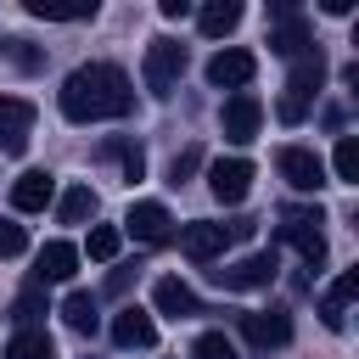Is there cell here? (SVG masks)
<instances>
[{
  "instance_id": "obj_1",
  "label": "cell",
  "mask_w": 359,
  "mask_h": 359,
  "mask_svg": "<svg viewBox=\"0 0 359 359\" xmlns=\"http://www.w3.org/2000/svg\"><path fill=\"white\" fill-rule=\"evenodd\" d=\"M62 101V118L67 123H101V118H123L135 107V84L123 67L112 62H90V67H73L56 90Z\"/></svg>"
},
{
  "instance_id": "obj_2",
  "label": "cell",
  "mask_w": 359,
  "mask_h": 359,
  "mask_svg": "<svg viewBox=\"0 0 359 359\" xmlns=\"http://www.w3.org/2000/svg\"><path fill=\"white\" fill-rule=\"evenodd\" d=\"M325 84V56H320V45L309 50V56H297L292 62V73H286V95H280V123H303V112H309V101H314V90Z\"/></svg>"
},
{
  "instance_id": "obj_3",
  "label": "cell",
  "mask_w": 359,
  "mask_h": 359,
  "mask_svg": "<svg viewBox=\"0 0 359 359\" xmlns=\"http://www.w3.org/2000/svg\"><path fill=\"white\" fill-rule=\"evenodd\" d=\"M320 224H325V219H320V208H286L275 236H280L286 247H297V258L314 269V264H325V236H320Z\"/></svg>"
},
{
  "instance_id": "obj_4",
  "label": "cell",
  "mask_w": 359,
  "mask_h": 359,
  "mask_svg": "<svg viewBox=\"0 0 359 359\" xmlns=\"http://www.w3.org/2000/svg\"><path fill=\"white\" fill-rule=\"evenodd\" d=\"M185 73V45L180 39H151L146 45V90L151 95H168Z\"/></svg>"
},
{
  "instance_id": "obj_5",
  "label": "cell",
  "mask_w": 359,
  "mask_h": 359,
  "mask_svg": "<svg viewBox=\"0 0 359 359\" xmlns=\"http://www.w3.org/2000/svg\"><path fill=\"white\" fill-rule=\"evenodd\" d=\"M269 17H275V28H269V50H280L286 62H297V56L314 50V34H309V22H303L297 6H275Z\"/></svg>"
},
{
  "instance_id": "obj_6",
  "label": "cell",
  "mask_w": 359,
  "mask_h": 359,
  "mask_svg": "<svg viewBox=\"0 0 359 359\" xmlns=\"http://www.w3.org/2000/svg\"><path fill=\"white\" fill-rule=\"evenodd\" d=\"M241 337H247L258 353L286 348V342H292V314H286V309H247V314H241Z\"/></svg>"
},
{
  "instance_id": "obj_7",
  "label": "cell",
  "mask_w": 359,
  "mask_h": 359,
  "mask_svg": "<svg viewBox=\"0 0 359 359\" xmlns=\"http://www.w3.org/2000/svg\"><path fill=\"white\" fill-rule=\"evenodd\" d=\"M275 168H280V180H286L292 191H320V185H325V163H320V151H309V146H280V151H275Z\"/></svg>"
},
{
  "instance_id": "obj_8",
  "label": "cell",
  "mask_w": 359,
  "mask_h": 359,
  "mask_svg": "<svg viewBox=\"0 0 359 359\" xmlns=\"http://www.w3.org/2000/svg\"><path fill=\"white\" fill-rule=\"evenodd\" d=\"M258 123H264V107H258V95H247V90H236V95L224 101V112H219V129H224V140H236V146L258 140Z\"/></svg>"
},
{
  "instance_id": "obj_9",
  "label": "cell",
  "mask_w": 359,
  "mask_h": 359,
  "mask_svg": "<svg viewBox=\"0 0 359 359\" xmlns=\"http://www.w3.org/2000/svg\"><path fill=\"white\" fill-rule=\"evenodd\" d=\"M208 191L236 208V202L252 191V163H247V157H213V163H208Z\"/></svg>"
},
{
  "instance_id": "obj_10",
  "label": "cell",
  "mask_w": 359,
  "mask_h": 359,
  "mask_svg": "<svg viewBox=\"0 0 359 359\" xmlns=\"http://www.w3.org/2000/svg\"><path fill=\"white\" fill-rule=\"evenodd\" d=\"M275 252H247V258H236V264H224V269H213V280L219 286H230V292H252V286H269L275 280Z\"/></svg>"
},
{
  "instance_id": "obj_11",
  "label": "cell",
  "mask_w": 359,
  "mask_h": 359,
  "mask_svg": "<svg viewBox=\"0 0 359 359\" xmlns=\"http://www.w3.org/2000/svg\"><path fill=\"white\" fill-rule=\"evenodd\" d=\"M28 135H34V101H22V95H0V151L17 157V151L28 146Z\"/></svg>"
},
{
  "instance_id": "obj_12",
  "label": "cell",
  "mask_w": 359,
  "mask_h": 359,
  "mask_svg": "<svg viewBox=\"0 0 359 359\" xmlns=\"http://www.w3.org/2000/svg\"><path fill=\"white\" fill-rule=\"evenodd\" d=\"M123 224H129V236H135V241H146V247H163V241L174 236V219H168V208H163V202H135Z\"/></svg>"
},
{
  "instance_id": "obj_13",
  "label": "cell",
  "mask_w": 359,
  "mask_h": 359,
  "mask_svg": "<svg viewBox=\"0 0 359 359\" xmlns=\"http://www.w3.org/2000/svg\"><path fill=\"white\" fill-rule=\"evenodd\" d=\"M73 275H79V247H73V241H45L39 258H34V286L73 280Z\"/></svg>"
},
{
  "instance_id": "obj_14",
  "label": "cell",
  "mask_w": 359,
  "mask_h": 359,
  "mask_svg": "<svg viewBox=\"0 0 359 359\" xmlns=\"http://www.w3.org/2000/svg\"><path fill=\"white\" fill-rule=\"evenodd\" d=\"M112 342H118V348H151V342H157V320H151L140 303H123V309L112 314Z\"/></svg>"
},
{
  "instance_id": "obj_15",
  "label": "cell",
  "mask_w": 359,
  "mask_h": 359,
  "mask_svg": "<svg viewBox=\"0 0 359 359\" xmlns=\"http://www.w3.org/2000/svg\"><path fill=\"white\" fill-rule=\"evenodd\" d=\"M252 73H258L252 50H219L208 62V84H219V90H241V84H252Z\"/></svg>"
},
{
  "instance_id": "obj_16",
  "label": "cell",
  "mask_w": 359,
  "mask_h": 359,
  "mask_svg": "<svg viewBox=\"0 0 359 359\" xmlns=\"http://www.w3.org/2000/svg\"><path fill=\"white\" fill-rule=\"evenodd\" d=\"M224 224H208V219H196V224H180V247H185V258H196V264H213L219 252H224Z\"/></svg>"
},
{
  "instance_id": "obj_17",
  "label": "cell",
  "mask_w": 359,
  "mask_h": 359,
  "mask_svg": "<svg viewBox=\"0 0 359 359\" xmlns=\"http://www.w3.org/2000/svg\"><path fill=\"white\" fill-rule=\"evenodd\" d=\"M151 303H157V314H168V320H191V314H202L196 292H191L180 275H163V280L151 286Z\"/></svg>"
},
{
  "instance_id": "obj_18",
  "label": "cell",
  "mask_w": 359,
  "mask_h": 359,
  "mask_svg": "<svg viewBox=\"0 0 359 359\" xmlns=\"http://www.w3.org/2000/svg\"><path fill=\"white\" fill-rule=\"evenodd\" d=\"M50 196H56V180H50L45 168H28V174H17V185H11V208H17V213H39Z\"/></svg>"
},
{
  "instance_id": "obj_19",
  "label": "cell",
  "mask_w": 359,
  "mask_h": 359,
  "mask_svg": "<svg viewBox=\"0 0 359 359\" xmlns=\"http://www.w3.org/2000/svg\"><path fill=\"white\" fill-rule=\"evenodd\" d=\"M196 22H202L208 39H224V34L241 22V0H208V6L196 11Z\"/></svg>"
},
{
  "instance_id": "obj_20",
  "label": "cell",
  "mask_w": 359,
  "mask_h": 359,
  "mask_svg": "<svg viewBox=\"0 0 359 359\" xmlns=\"http://www.w3.org/2000/svg\"><path fill=\"white\" fill-rule=\"evenodd\" d=\"M62 320H67L79 337H95V325H101V314H95V297H90V292H67V303H62Z\"/></svg>"
},
{
  "instance_id": "obj_21",
  "label": "cell",
  "mask_w": 359,
  "mask_h": 359,
  "mask_svg": "<svg viewBox=\"0 0 359 359\" xmlns=\"http://www.w3.org/2000/svg\"><path fill=\"white\" fill-rule=\"evenodd\" d=\"M90 213H95V191H90V185H67L62 202H56V219H62V224H84Z\"/></svg>"
},
{
  "instance_id": "obj_22",
  "label": "cell",
  "mask_w": 359,
  "mask_h": 359,
  "mask_svg": "<svg viewBox=\"0 0 359 359\" xmlns=\"http://www.w3.org/2000/svg\"><path fill=\"white\" fill-rule=\"evenodd\" d=\"M6 359H56V342H50V331H17L6 342Z\"/></svg>"
},
{
  "instance_id": "obj_23",
  "label": "cell",
  "mask_w": 359,
  "mask_h": 359,
  "mask_svg": "<svg viewBox=\"0 0 359 359\" xmlns=\"http://www.w3.org/2000/svg\"><path fill=\"white\" fill-rule=\"evenodd\" d=\"M331 168H337V180H342V185H359V140H353V135H342V140H337Z\"/></svg>"
},
{
  "instance_id": "obj_24",
  "label": "cell",
  "mask_w": 359,
  "mask_h": 359,
  "mask_svg": "<svg viewBox=\"0 0 359 359\" xmlns=\"http://www.w3.org/2000/svg\"><path fill=\"white\" fill-rule=\"evenodd\" d=\"M28 17H45V22H84V17H95V0H90V6H45V0H28Z\"/></svg>"
},
{
  "instance_id": "obj_25",
  "label": "cell",
  "mask_w": 359,
  "mask_h": 359,
  "mask_svg": "<svg viewBox=\"0 0 359 359\" xmlns=\"http://www.w3.org/2000/svg\"><path fill=\"white\" fill-rule=\"evenodd\" d=\"M45 314V286H28V292H17V303H11V320L22 325V331H34V320Z\"/></svg>"
},
{
  "instance_id": "obj_26",
  "label": "cell",
  "mask_w": 359,
  "mask_h": 359,
  "mask_svg": "<svg viewBox=\"0 0 359 359\" xmlns=\"http://www.w3.org/2000/svg\"><path fill=\"white\" fill-rule=\"evenodd\" d=\"M101 157H118V163H123V180H140V174H146V157H140V146H129V140H107Z\"/></svg>"
},
{
  "instance_id": "obj_27",
  "label": "cell",
  "mask_w": 359,
  "mask_h": 359,
  "mask_svg": "<svg viewBox=\"0 0 359 359\" xmlns=\"http://www.w3.org/2000/svg\"><path fill=\"white\" fill-rule=\"evenodd\" d=\"M84 252H90L95 264H112V258H118V224H95L90 241H84Z\"/></svg>"
},
{
  "instance_id": "obj_28",
  "label": "cell",
  "mask_w": 359,
  "mask_h": 359,
  "mask_svg": "<svg viewBox=\"0 0 359 359\" xmlns=\"http://www.w3.org/2000/svg\"><path fill=\"white\" fill-rule=\"evenodd\" d=\"M191 359H236V342H230L224 331H202V337L191 342Z\"/></svg>"
},
{
  "instance_id": "obj_29",
  "label": "cell",
  "mask_w": 359,
  "mask_h": 359,
  "mask_svg": "<svg viewBox=\"0 0 359 359\" xmlns=\"http://www.w3.org/2000/svg\"><path fill=\"white\" fill-rule=\"evenodd\" d=\"M28 252V230L17 219H0V258H22Z\"/></svg>"
},
{
  "instance_id": "obj_30",
  "label": "cell",
  "mask_w": 359,
  "mask_h": 359,
  "mask_svg": "<svg viewBox=\"0 0 359 359\" xmlns=\"http://www.w3.org/2000/svg\"><path fill=\"white\" fill-rule=\"evenodd\" d=\"M6 56H11L17 67H28V73H34V67H45V56H39V50H28V39H6Z\"/></svg>"
},
{
  "instance_id": "obj_31",
  "label": "cell",
  "mask_w": 359,
  "mask_h": 359,
  "mask_svg": "<svg viewBox=\"0 0 359 359\" xmlns=\"http://www.w3.org/2000/svg\"><path fill=\"white\" fill-rule=\"evenodd\" d=\"M196 168H202V151H196V146H191V151H180V157H174V163H168V180H174V185H180V180H191V174H196Z\"/></svg>"
},
{
  "instance_id": "obj_32",
  "label": "cell",
  "mask_w": 359,
  "mask_h": 359,
  "mask_svg": "<svg viewBox=\"0 0 359 359\" xmlns=\"http://www.w3.org/2000/svg\"><path fill=\"white\" fill-rule=\"evenodd\" d=\"M353 292H359V269H342V275H337V286H331V303L342 309V303H348Z\"/></svg>"
},
{
  "instance_id": "obj_33",
  "label": "cell",
  "mask_w": 359,
  "mask_h": 359,
  "mask_svg": "<svg viewBox=\"0 0 359 359\" xmlns=\"http://www.w3.org/2000/svg\"><path fill=\"white\" fill-rule=\"evenodd\" d=\"M320 320H325V325H331V331H342V325H348V314H342V309H337V303H331V297H325V303H320Z\"/></svg>"
},
{
  "instance_id": "obj_34",
  "label": "cell",
  "mask_w": 359,
  "mask_h": 359,
  "mask_svg": "<svg viewBox=\"0 0 359 359\" xmlns=\"http://www.w3.org/2000/svg\"><path fill=\"white\" fill-rule=\"evenodd\" d=\"M157 11H163V17H185V11H191V0H163Z\"/></svg>"
}]
</instances>
